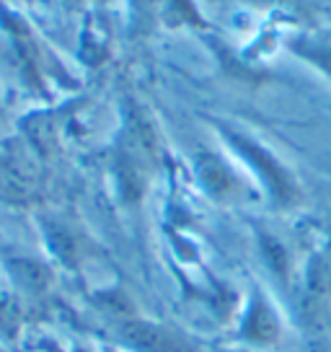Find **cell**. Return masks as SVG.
<instances>
[{
    "label": "cell",
    "mask_w": 331,
    "mask_h": 352,
    "mask_svg": "<svg viewBox=\"0 0 331 352\" xmlns=\"http://www.w3.org/2000/svg\"><path fill=\"white\" fill-rule=\"evenodd\" d=\"M303 55L308 57V60H313L316 65L323 67V70L331 76V47H316V44H313V47H308Z\"/></svg>",
    "instance_id": "6da1fadb"
}]
</instances>
